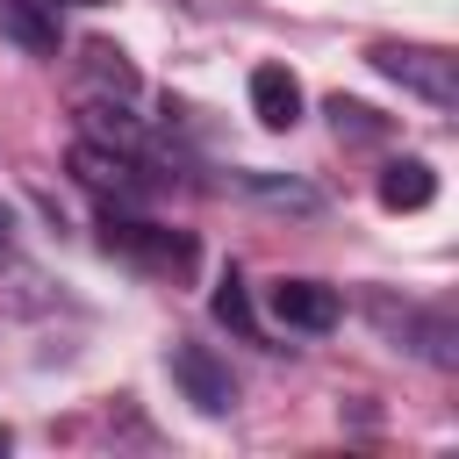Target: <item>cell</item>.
<instances>
[{
	"label": "cell",
	"mask_w": 459,
	"mask_h": 459,
	"mask_svg": "<svg viewBox=\"0 0 459 459\" xmlns=\"http://www.w3.org/2000/svg\"><path fill=\"white\" fill-rule=\"evenodd\" d=\"M366 57H373L380 79H394V86L416 93L423 108H437V115L459 108V57H452L445 43H373Z\"/></svg>",
	"instance_id": "1"
},
{
	"label": "cell",
	"mask_w": 459,
	"mask_h": 459,
	"mask_svg": "<svg viewBox=\"0 0 459 459\" xmlns=\"http://www.w3.org/2000/svg\"><path fill=\"white\" fill-rule=\"evenodd\" d=\"M100 244H108L115 258L143 265V273H186V265H194V237H186V230H165V222L129 215V208H108V215H100Z\"/></svg>",
	"instance_id": "2"
},
{
	"label": "cell",
	"mask_w": 459,
	"mask_h": 459,
	"mask_svg": "<svg viewBox=\"0 0 459 459\" xmlns=\"http://www.w3.org/2000/svg\"><path fill=\"white\" fill-rule=\"evenodd\" d=\"M366 308H373L380 337L409 344V351H416V359H430V366H459V330H452V316H445V308H416V301H394V294H373Z\"/></svg>",
	"instance_id": "3"
},
{
	"label": "cell",
	"mask_w": 459,
	"mask_h": 459,
	"mask_svg": "<svg viewBox=\"0 0 459 459\" xmlns=\"http://www.w3.org/2000/svg\"><path fill=\"white\" fill-rule=\"evenodd\" d=\"M165 366H172L179 394H186L201 416H230V409H237V380H230V366H222L208 344H172Z\"/></svg>",
	"instance_id": "4"
},
{
	"label": "cell",
	"mask_w": 459,
	"mask_h": 459,
	"mask_svg": "<svg viewBox=\"0 0 459 459\" xmlns=\"http://www.w3.org/2000/svg\"><path fill=\"white\" fill-rule=\"evenodd\" d=\"M72 172H79V186H93L108 208H136V201L151 194L143 165L122 158V151H108V143H79V151H72Z\"/></svg>",
	"instance_id": "5"
},
{
	"label": "cell",
	"mask_w": 459,
	"mask_h": 459,
	"mask_svg": "<svg viewBox=\"0 0 459 459\" xmlns=\"http://www.w3.org/2000/svg\"><path fill=\"white\" fill-rule=\"evenodd\" d=\"M265 301H273V316H280L287 330H308V337L337 330V316H344V294L323 287V280H273Z\"/></svg>",
	"instance_id": "6"
},
{
	"label": "cell",
	"mask_w": 459,
	"mask_h": 459,
	"mask_svg": "<svg viewBox=\"0 0 459 459\" xmlns=\"http://www.w3.org/2000/svg\"><path fill=\"white\" fill-rule=\"evenodd\" d=\"M79 79H86V100H136V65L115 43H79Z\"/></svg>",
	"instance_id": "7"
},
{
	"label": "cell",
	"mask_w": 459,
	"mask_h": 459,
	"mask_svg": "<svg viewBox=\"0 0 459 459\" xmlns=\"http://www.w3.org/2000/svg\"><path fill=\"white\" fill-rule=\"evenodd\" d=\"M251 115H258L265 129H294V122H301V79H294L287 65H258V72H251Z\"/></svg>",
	"instance_id": "8"
},
{
	"label": "cell",
	"mask_w": 459,
	"mask_h": 459,
	"mask_svg": "<svg viewBox=\"0 0 459 459\" xmlns=\"http://www.w3.org/2000/svg\"><path fill=\"white\" fill-rule=\"evenodd\" d=\"M0 36L29 57H57V7L43 0H0Z\"/></svg>",
	"instance_id": "9"
},
{
	"label": "cell",
	"mask_w": 459,
	"mask_h": 459,
	"mask_svg": "<svg viewBox=\"0 0 459 459\" xmlns=\"http://www.w3.org/2000/svg\"><path fill=\"white\" fill-rule=\"evenodd\" d=\"M430 201H437V172H430L423 158H394V165H380V208L409 215V208H430Z\"/></svg>",
	"instance_id": "10"
},
{
	"label": "cell",
	"mask_w": 459,
	"mask_h": 459,
	"mask_svg": "<svg viewBox=\"0 0 459 459\" xmlns=\"http://www.w3.org/2000/svg\"><path fill=\"white\" fill-rule=\"evenodd\" d=\"M208 308H215V323H230L237 337H251V344H258V316H251V294H244L237 265H230V273L215 280V301H208Z\"/></svg>",
	"instance_id": "11"
},
{
	"label": "cell",
	"mask_w": 459,
	"mask_h": 459,
	"mask_svg": "<svg viewBox=\"0 0 459 459\" xmlns=\"http://www.w3.org/2000/svg\"><path fill=\"white\" fill-rule=\"evenodd\" d=\"M330 122H337V136H380V122H373V108H359V100H330Z\"/></svg>",
	"instance_id": "12"
},
{
	"label": "cell",
	"mask_w": 459,
	"mask_h": 459,
	"mask_svg": "<svg viewBox=\"0 0 459 459\" xmlns=\"http://www.w3.org/2000/svg\"><path fill=\"white\" fill-rule=\"evenodd\" d=\"M244 186H251V194H265V201H280V208H301V215L316 208V194H308V186H280V179H265V172H251Z\"/></svg>",
	"instance_id": "13"
},
{
	"label": "cell",
	"mask_w": 459,
	"mask_h": 459,
	"mask_svg": "<svg viewBox=\"0 0 459 459\" xmlns=\"http://www.w3.org/2000/svg\"><path fill=\"white\" fill-rule=\"evenodd\" d=\"M7 244H14V222H7V208H0V251H7Z\"/></svg>",
	"instance_id": "14"
},
{
	"label": "cell",
	"mask_w": 459,
	"mask_h": 459,
	"mask_svg": "<svg viewBox=\"0 0 459 459\" xmlns=\"http://www.w3.org/2000/svg\"><path fill=\"white\" fill-rule=\"evenodd\" d=\"M43 7H100V0H43Z\"/></svg>",
	"instance_id": "15"
},
{
	"label": "cell",
	"mask_w": 459,
	"mask_h": 459,
	"mask_svg": "<svg viewBox=\"0 0 459 459\" xmlns=\"http://www.w3.org/2000/svg\"><path fill=\"white\" fill-rule=\"evenodd\" d=\"M0 452H7V430H0Z\"/></svg>",
	"instance_id": "16"
}]
</instances>
